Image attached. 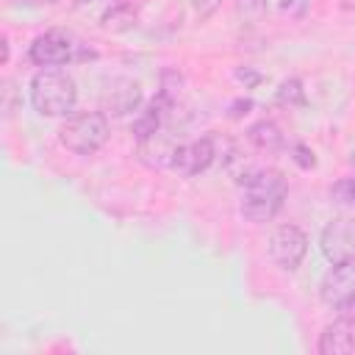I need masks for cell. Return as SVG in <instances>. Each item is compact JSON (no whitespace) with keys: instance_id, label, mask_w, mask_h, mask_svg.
Returning a JSON list of instances; mask_svg holds the SVG:
<instances>
[{"instance_id":"7a4b0ae2","label":"cell","mask_w":355,"mask_h":355,"mask_svg":"<svg viewBox=\"0 0 355 355\" xmlns=\"http://www.w3.org/2000/svg\"><path fill=\"white\" fill-rule=\"evenodd\" d=\"M78 103L72 75L64 69H42L31 80V105L42 116H67Z\"/></svg>"},{"instance_id":"5bb4252c","label":"cell","mask_w":355,"mask_h":355,"mask_svg":"<svg viewBox=\"0 0 355 355\" xmlns=\"http://www.w3.org/2000/svg\"><path fill=\"white\" fill-rule=\"evenodd\" d=\"M330 197H333L338 205H344V208H355V178H344V180L333 183Z\"/></svg>"},{"instance_id":"ba28073f","label":"cell","mask_w":355,"mask_h":355,"mask_svg":"<svg viewBox=\"0 0 355 355\" xmlns=\"http://www.w3.org/2000/svg\"><path fill=\"white\" fill-rule=\"evenodd\" d=\"M355 294V261L333 263L330 272L319 283V297L330 308H341Z\"/></svg>"},{"instance_id":"30bf717a","label":"cell","mask_w":355,"mask_h":355,"mask_svg":"<svg viewBox=\"0 0 355 355\" xmlns=\"http://www.w3.org/2000/svg\"><path fill=\"white\" fill-rule=\"evenodd\" d=\"M316 349L322 355H349L355 349V336H352V322L338 319L333 324L324 327V333L319 336Z\"/></svg>"},{"instance_id":"e0dca14e","label":"cell","mask_w":355,"mask_h":355,"mask_svg":"<svg viewBox=\"0 0 355 355\" xmlns=\"http://www.w3.org/2000/svg\"><path fill=\"white\" fill-rule=\"evenodd\" d=\"M219 3L222 0H191V6H194V14L200 17V19H208L216 8H219Z\"/></svg>"},{"instance_id":"7c38bea8","label":"cell","mask_w":355,"mask_h":355,"mask_svg":"<svg viewBox=\"0 0 355 355\" xmlns=\"http://www.w3.org/2000/svg\"><path fill=\"white\" fill-rule=\"evenodd\" d=\"M100 22H103L105 31H114V33L128 31V28H133V22H136V6H133V3H114V6L100 17Z\"/></svg>"},{"instance_id":"9a60e30c","label":"cell","mask_w":355,"mask_h":355,"mask_svg":"<svg viewBox=\"0 0 355 355\" xmlns=\"http://www.w3.org/2000/svg\"><path fill=\"white\" fill-rule=\"evenodd\" d=\"M263 11H266V0H236V14L247 22L261 19Z\"/></svg>"},{"instance_id":"7402d4cb","label":"cell","mask_w":355,"mask_h":355,"mask_svg":"<svg viewBox=\"0 0 355 355\" xmlns=\"http://www.w3.org/2000/svg\"><path fill=\"white\" fill-rule=\"evenodd\" d=\"M28 3H53V0H28Z\"/></svg>"},{"instance_id":"8992f818","label":"cell","mask_w":355,"mask_h":355,"mask_svg":"<svg viewBox=\"0 0 355 355\" xmlns=\"http://www.w3.org/2000/svg\"><path fill=\"white\" fill-rule=\"evenodd\" d=\"M75 55V39L64 31H47L33 39L28 58L36 67H61Z\"/></svg>"},{"instance_id":"277c9868","label":"cell","mask_w":355,"mask_h":355,"mask_svg":"<svg viewBox=\"0 0 355 355\" xmlns=\"http://www.w3.org/2000/svg\"><path fill=\"white\" fill-rule=\"evenodd\" d=\"M305 252H308V239L297 225H280V227L272 230V236H269V258L280 269L294 272L302 263Z\"/></svg>"},{"instance_id":"ac0fdd59","label":"cell","mask_w":355,"mask_h":355,"mask_svg":"<svg viewBox=\"0 0 355 355\" xmlns=\"http://www.w3.org/2000/svg\"><path fill=\"white\" fill-rule=\"evenodd\" d=\"M250 108H252V100H236V103L230 105V116L239 119V116H244Z\"/></svg>"},{"instance_id":"6da1fadb","label":"cell","mask_w":355,"mask_h":355,"mask_svg":"<svg viewBox=\"0 0 355 355\" xmlns=\"http://www.w3.org/2000/svg\"><path fill=\"white\" fill-rule=\"evenodd\" d=\"M239 186L244 189L241 197V214L261 225V222H272L277 216V211L283 208L286 200V180L277 169H247L244 175H239Z\"/></svg>"},{"instance_id":"52a82bcc","label":"cell","mask_w":355,"mask_h":355,"mask_svg":"<svg viewBox=\"0 0 355 355\" xmlns=\"http://www.w3.org/2000/svg\"><path fill=\"white\" fill-rule=\"evenodd\" d=\"M216 158V150H214V139L211 136H202V139H194V141H186V144H178L175 153H172V164L178 172H183L186 178H194L200 172H205Z\"/></svg>"},{"instance_id":"3957f363","label":"cell","mask_w":355,"mask_h":355,"mask_svg":"<svg viewBox=\"0 0 355 355\" xmlns=\"http://www.w3.org/2000/svg\"><path fill=\"white\" fill-rule=\"evenodd\" d=\"M61 144L75 155H94L108 141V119L103 111H80L67 116L58 130Z\"/></svg>"},{"instance_id":"8fae6325","label":"cell","mask_w":355,"mask_h":355,"mask_svg":"<svg viewBox=\"0 0 355 355\" xmlns=\"http://www.w3.org/2000/svg\"><path fill=\"white\" fill-rule=\"evenodd\" d=\"M247 141H250L258 153L272 155V153H277V150L283 147V133H280V128H277L272 119H261V122L250 125V130H247Z\"/></svg>"},{"instance_id":"d6986e66","label":"cell","mask_w":355,"mask_h":355,"mask_svg":"<svg viewBox=\"0 0 355 355\" xmlns=\"http://www.w3.org/2000/svg\"><path fill=\"white\" fill-rule=\"evenodd\" d=\"M239 80H247V83H255V80H258V75H247V72L241 69V72H239Z\"/></svg>"},{"instance_id":"5b68a950","label":"cell","mask_w":355,"mask_h":355,"mask_svg":"<svg viewBox=\"0 0 355 355\" xmlns=\"http://www.w3.org/2000/svg\"><path fill=\"white\" fill-rule=\"evenodd\" d=\"M319 244H322V252L330 263L355 261V219L338 216V219L327 222Z\"/></svg>"},{"instance_id":"4fadbf2b","label":"cell","mask_w":355,"mask_h":355,"mask_svg":"<svg viewBox=\"0 0 355 355\" xmlns=\"http://www.w3.org/2000/svg\"><path fill=\"white\" fill-rule=\"evenodd\" d=\"M275 100H277L280 105H286V108H300V105L305 103V89H302V83H300L297 78H288V80L280 83Z\"/></svg>"},{"instance_id":"2e32d148","label":"cell","mask_w":355,"mask_h":355,"mask_svg":"<svg viewBox=\"0 0 355 355\" xmlns=\"http://www.w3.org/2000/svg\"><path fill=\"white\" fill-rule=\"evenodd\" d=\"M294 161H297L300 169H313V166H316V158H313V153H311L305 144H297V147H294Z\"/></svg>"},{"instance_id":"44dd1931","label":"cell","mask_w":355,"mask_h":355,"mask_svg":"<svg viewBox=\"0 0 355 355\" xmlns=\"http://www.w3.org/2000/svg\"><path fill=\"white\" fill-rule=\"evenodd\" d=\"M349 164H352V166H355V150H352V155H349Z\"/></svg>"},{"instance_id":"9c48e42d","label":"cell","mask_w":355,"mask_h":355,"mask_svg":"<svg viewBox=\"0 0 355 355\" xmlns=\"http://www.w3.org/2000/svg\"><path fill=\"white\" fill-rule=\"evenodd\" d=\"M139 103H141V89L136 80H128V78L111 80L103 92V111L114 114V116H125V114L136 111Z\"/></svg>"},{"instance_id":"ffe728a7","label":"cell","mask_w":355,"mask_h":355,"mask_svg":"<svg viewBox=\"0 0 355 355\" xmlns=\"http://www.w3.org/2000/svg\"><path fill=\"white\" fill-rule=\"evenodd\" d=\"M344 6H347V8H355V0H344Z\"/></svg>"}]
</instances>
